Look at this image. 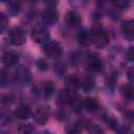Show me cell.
I'll return each instance as SVG.
<instances>
[{
  "mask_svg": "<svg viewBox=\"0 0 134 134\" xmlns=\"http://www.w3.org/2000/svg\"><path fill=\"white\" fill-rule=\"evenodd\" d=\"M90 42L97 48H103L105 46L108 45L109 43V36L107 35V32L99 28H93L92 31L90 32Z\"/></svg>",
  "mask_w": 134,
  "mask_h": 134,
  "instance_id": "1",
  "label": "cell"
},
{
  "mask_svg": "<svg viewBox=\"0 0 134 134\" xmlns=\"http://www.w3.org/2000/svg\"><path fill=\"white\" fill-rule=\"evenodd\" d=\"M8 39L9 42L13 45L16 46H21L25 43L26 41V36L24 34V31L22 30V28L20 27H14L10 29L9 34H8Z\"/></svg>",
  "mask_w": 134,
  "mask_h": 134,
  "instance_id": "2",
  "label": "cell"
},
{
  "mask_svg": "<svg viewBox=\"0 0 134 134\" xmlns=\"http://www.w3.org/2000/svg\"><path fill=\"white\" fill-rule=\"evenodd\" d=\"M44 52L49 58H59L63 53V47L57 41H49L44 45Z\"/></svg>",
  "mask_w": 134,
  "mask_h": 134,
  "instance_id": "3",
  "label": "cell"
},
{
  "mask_svg": "<svg viewBox=\"0 0 134 134\" xmlns=\"http://www.w3.org/2000/svg\"><path fill=\"white\" fill-rule=\"evenodd\" d=\"M31 38L36 43H44L48 38V30L42 24H36L31 29Z\"/></svg>",
  "mask_w": 134,
  "mask_h": 134,
  "instance_id": "4",
  "label": "cell"
},
{
  "mask_svg": "<svg viewBox=\"0 0 134 134\" xmlns=\"http://www.w3.org/2000/svg\"><path fill=\"white\" fill-rule=\"evenodd\" d=\"M86 62H87L88 69L92 72H99L103 68L102 59L94 52H90V53L87 54Z\"/></svg>",
  "mask_w": 134,
  "mask_h": 134,
  "instance_id": "5",
  "label": "cell"
},
{
  "mask_svg": "<svg viewBox=\"0 0 134 134\" xmlns=\"http://www.w3.org/2000/svg\"><path fill=\"white\" fill-rule=\"evenodd\" d=\"M49 117V111L47 107H40L34 113V119L39 125H45Z\"/></svg>",
  "mask_w": 134,
  "mask_h": 134,
  "instance_id": "6",
  "label": "cell"
},
{
  "mask_svg": "<svg viewBox=\"0 0 134 134\" xmlns=\"http://www.w3.org/2000/svg\"><path fill=\"white\" fill-rule=\"evenodd\" d=\"M121 32L127 40L132 41L134 39V22L132 20L124 21L121 23Z\"/></svg>",
  "mask_w": 134,
  "mask_h": 134,
  "instance_id": "7",
  "label": "cell"
},
{
  "mask_svg": "<svg viewBox=\"0 0 134 134\" xmlns=\"http://www.w3.org/2000/svg\"><path fill=\"white\" fill-rule=\"evenodd\" d=\"M42 19L46 24H53L58 19V13L54 7H47L42 13Z\"/></svg>",
  "mask_w": 134,
  "mask_h": 134,
  "instance_id": "8",
  "label": "cell"
},
{
  "mask_svg": "<svg viewBox=\"0 0 134 134\" xmlns=\"http://www.w3.org/2000/svg\"><path fill=\"white\" fill-rule=\"evenodd\" d=\"M19 54L15 51H6L2 57V62L6 67H13L18 63Z\"/></svg>",
  "mask_w": 134,
  "mask_h": 134,
  "instance_id": "9",
  "label": "cell"
},
{
  "mask_svg": "<svg viewBox=\"0 0 134 134\" xmlns=\"http://www.w3.org/2000/svg\"><path fill=\"white\" fill-rule=\"evenodd\" d=\"M31 115V109L28 105H20L15 110V116L18 119H27Z\"/></svg>",
  "mask_w": 134,
  "mask_h": 134,
  "instance_id": "10",
  "label": "cell"
},
{
  "mask_svg": "<svg viewBox=\"0 0 134 134\" xmlns=\"http://www.w3.org/2000/svg\"><path fill=\"white\" fill-rule=\"evenodd\" d=\"M16 80L21 84H26L30 80V72L25 67H19L16 71Z\"/></svg>",
  "mask_w": 134,
  "mask_h": 134,
  "instance_id": "11",
  "label": "cell"
},
{
  "mask_svg": "<svg viewBox=\"0 0 134 134\" xmlns=\"http://www.w3.org/2000/svg\"><path fill=\"white\" fill-rule=\"evenodd\" d=\"M66 22L69 26L75 27L81 23V17L75 12H68L66 15Z\"/></svg>",
  "mask_w": 134,
  "mask_h": 134,
  "instance_id": "12",
  "label": "cell"
},
{
  "mask_svg": "<svg viewBox=\"0 0 134 134\" xmlns=\"http://www.w3.org/2000/svg\"><path fill=\"white\" fill-rule=\"evenodd\" d=\"M77 79L75 76H69L66 81V89H67V94L69 96L74 95V92L76 91L77 88Z\"/></svg>",
  "mask_w": 134,
  "mask_h": 134,
  "instance_id": "13",
  "label": "cell"
},
{
  "mask_svg": "<svg viewBox=\"0 0 134 134\" xmlns=\"http://www.w3.org/2000/svg\"><path fill=\"white\" fill-rule=\"evenodd\" d=\"M54 89H55V86H54L53 82H51V81H45L42 84V92L46 98H49L52 96Z\"/></svg>",
  "mask_w": 134,
  "mask_h": 134,
  "instance_id": "14",
  "label": "cell"
},
{
  "mask_svg": "<svg viewBox=\"0 0 134 134\" xmlns=\"http://www.w3.org/2000/svg\"><path fill=\"white\" fill-rule=\"evenodd\" d=\"M83 107L89 111V112H93L98 108V102L94 98V97H87L84 102H83Z\"/></svg>",
  "mask_w": 134,
  "mask_h": 134,
  "instance_id": "15",
  "label": "cell"
},
{
  "mask_svg": "<svg viewBox=\"0 0 134 134\" xmlns=\"http://www.w3.org/2000/svg\"><path fill=\"white\" fill-rule=\"evenodd\" d=\"M95 86V81L92 76H86L82 82V88L85 91H91Z\"/></svg>",
  "mask_w": 134,
  "mask_h": 134,
  "instance_id": "16",
  "label": "cell"
},
{
  "mask_svg": "<svg viewBox=\"0 0 134 134\" xmlns=\"http://www.w3.org/2000/svg\"><path fill=\"white\" fill-rule=\"evenodd\" d=\"M121 93L122 95L126 97V98H129V99H132L133 98V95H134V91H133V87L131 84H125L122 87H121Z\"/></svg>",
  "mask_w": 134,
  "mask_h": 134,
  "instance_id": "17",
  "label": "cell"
},
{
  "mask_svg": "<svg viewBox=\"0 0 134 134\" xmlns=\"http://www.w3.org/2000/svg\"><path fill=\"white\" fill-rule=\"evenodd\" d=\"M77 39H79V42L83 45H86L90 42V34H88L86 30H82L79 32V36H77Z\"/></svg>",
  "mask_w": 134,
  "mask_h": 134,
  "instance_id": "18",
  "label": "cell"
},
{
  "mask_svg": "<svg viewBox=\"0 0 134 134\" xmlns=\"http://www.w3.org/2000/svg\"><path fill=\"white\" fill-rule=\"evenodd\" d=\"M112 3L114 4L115 7L119 8V9H125L129 6L130 0H112Z\"/></svg>",
  "mask_w": 134,
  "mask_h": 134,
  "instance_id": "19",
  "label": "cell"
},
{
  "mask_svg": "<svg viewBox=\"0 0 134 134\" xmlns=\"http://www.w3.org/2000/svg\"><path fill=\"white\" fill-rule=\"evenodd\" d=\"M7 24H8V20H7L6 15L3 13H0V32L4 31L6 29Z\"/></svg>",
  "mask_w": 134,
  "mask_h": 134,
  "instance_id": "20",
  "label": "cell"
},
{
  "mask_svg": "<svg viewBox=\"0 0 134 134\" xmlns=\"http://www.w3.org/2000/svg\"><path fill=\"white\" fill-rule=\"evenodd\" d=\"M8 84V74L4 71H0V87H5Z\"/></svg>",
  "mask_w": 134,
  "mask_h": 134,
  "instance_id": "21",
  "label": "cell"
},
{
  "mask_svg": "<svg viewBox=\"0 0 134 134\" xmlns=\"http://www.w3.org/2000/svg\"><path fill=\"white\" fill-rule=\"evenodd\" d=\"M20 133H31L34 131V127L29 124H26V125H21L19 127V130H18Z\"/></svg>",
  "mask_w": 134,
  "mask_h": 134,
  "instance_id": "22",
  "label": "cell"
},
{
  "mask_svg": "<svg viewBox=\"0 0 134 134\" xmlns=\"http://www.w3.org/2000/svg\"><path fill=\"white\" fill-rule=\"evenodd\" d=\"M37 67H38L39 70H41V71H45V70L47 69V67H48V64H47L46 60H44V59H40V60L37 61Z\"/></svg>",
  "mask_w": 134,
  "mask_h": 134,
  "instance_id": "23",
  "label": "cell"
},
{
  "mask_svg": "<svg viewBox=\"0 0 134 134\" xmlns=\"http://www.w3.org/2000/svg\"><path fill=\"white\" fill-rule=\"evenodd\" d=\"M19 8H20V3L18 1H15V2H12L10 3V10L13 12V9H15V14L19 12Z\"/></svg>",
  "mask_w": 134,
  "mask_h": 134,
  "instance_id": "24",
  "label": "cell"
},
{
  "mask_svg": "<svg viewBox=\"0 0 134 134\" xmlns=\"http://www.w3.org/2000/svg\"><path fill=\"white\" fill-rule=\"evenodd\" d=\"M126 57H127V59H128L129 61H133V59H134L133 47H130V48L128 49V51H127V53H126Z\"/></svg>",
  "mask_w": 134,
  "mask_h": 134,
  "instance_id": "25",
  "label": "cell"
},
{
  "mask_svg": "<svg viewBox=\"0 0 134 134\" xmlns=\"http://www.w3.org/2000/svg\"><path fill=\"white\" fill-rule=\"evenodd\" d=\"M44 2L47 7H54V5L57 4V0H44Z\"/></svg>",
  "mask_w": 134,
  "mask_h": 134,
  "instance_id": "26",
  "label": "cell"
},
{
  "mask_svg": "<svg viewBox=\"0 0 134 134\" xmlns=\"http://www.w3.org/2000/svg\"><path fill=\"white\" fill-rule=\"evenodd\" d=\"M133 72H134V69H133V67H131V68L129 69V71H128V77H129L130 82L133 81Z\"/></svg>",
  "mask_w": 134,
  "mask_h": 134,
  "instance_id": "27",
  "label": "cell"
},
{
  "mask_svg": "<svg viewBox=\"0 0 134 134\" xmlns=\"http://www.w3.org/2000/svg\"><path fill=\"white\" fill-rule=\"evenodd\" d=\"M28 2H35V1H37V0H27Z\"/></svg>",
  "mask_w": 134,
  "mask_h": 134,
  "instance_id": "28",
  "label": "cell"
},
{
  "mask_svg": "<svg viewBox=\"0 0 134 134\" xmlns=\"http://www.w3.org/2000/svg\"><path fill=\"white\" fill-rule=\"evenodd\" d=\"M0 1H6V0H0Z\"/></svg>",
  "mask_w": 134,
  "mask_h": 134,
  "instance_id": "29",
  "label": "cell"
}]
</instances>
